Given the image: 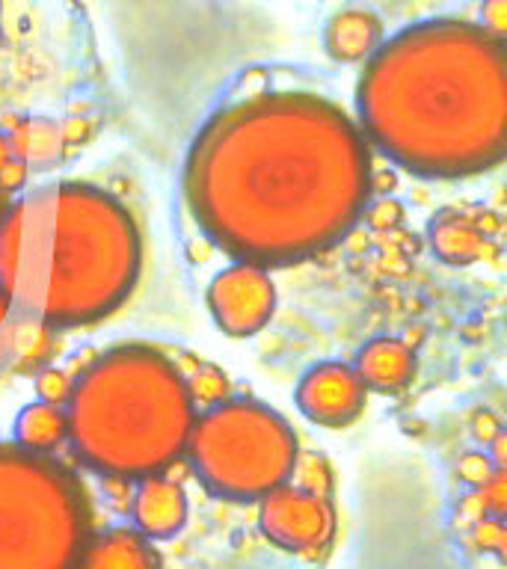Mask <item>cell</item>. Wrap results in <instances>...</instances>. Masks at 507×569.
Here are the masks:
<instances>
[{
  "label": "cell",
  "mask_w": 507,
  "mask_h": 569,
  "mask_svg": "<svg viewBox=\"0 0 507 569\" xmlns=\"http://www.w3.org/2000/svg\"><path fill=\"white\" fill-rule=\"evenodd\" d=\"M80 569H160V560L146 533L113 528L98 537L92 533L80 558Z\"/></svg>",
  "instance_id": "8fae6325"
},
{
  "label": "cell",
  "mask_w": 507,
  "mask_h": 569,
  "mask_svg": "<svg viewBox=\"0 0 507 569\" xmlns=\"http://www.w3.org/2000/svg\"><path fill=\"white\" fill-rule=\"evenodd\" d=\"M16 436L21 448L39 453H53L66 439V412L53 403H33L18 418Z\"/></svg>",
  "instance_id": "5bb4252c"
},
{
  "label": "cell",
  "mask_w": 507,
  "mask_h": 569,
  "mask_svg": "<svg viewBox=\"0 0 507 569\" xmlns=\"http://www.w3.org/2000/svg\"><path fill=\"white\" fill-rule=\"evenodd\" d=\"M66 439L89 469L113 478H151L187 451L193 391L167 356L116 347L71 386Z\"/></svg>",
  "instance_id": "277c9868"
},
{
  "label": "cell",
  "mask_w": 507,
  "mask_h": 569,
  "mask_svg": "<svg viewBox=\"0 0 507 569\" xmlns=\"http://www.w3.org/2000/svg\"><path fill=\"white\" fill-rule=\"evenodd\" d=\"M377 36H380V27L371 16L365 12H345L341 18L332 21L329 27V51L341 57V60H359L365 53L374 51L377 44Z\"/></svg>",
  "instance_id": "9a60e30c"
},
{
  "label": "cell",
  "mask_w": 507,
  "mask_h": 569,
  "mask_svg": "<svg viewBox=\"0 0 507 569\" xmlns=\"http://www.w3.org/2000/svg\"><path fill=\"white\" fill-rule=\"evenodd\" d=\"M44 332L48 327L18 315L12 302L0 293V377L42 359V350L48 345Z\"/></svg>",
  "instance_id": "7c38bea8"
},
{
  "label": "cell",
  "mask_w": 507,
  "mask_h": 569,
  "mask_svg": "<svg viewBox=\"0 0 507 569\" xmlns=\"http://www.w3.org/2000/svg\"><path fill=\"white\" fill-rule=\"evenodd\" d=\"M356 373L362 377L365 386H374V389H400L412 377V353L398 341H374L362 350Z\"/></svg>",
  "instance_id": "4fadbf2b"
},
{
  "label": "cell",
  "mask_w": 507,
  "mask_h": 569,
  "mask_svg": "<svg viewBox=\"0 0 507 569\" xmlns=\"http://www.w3.org/2000/svg\"><path fill=\"white\" fill-rule=\"evenodd\" d=\"M185 196L202 231L243 264H294L345 238L371 196V154L341 107L258 92L208 119Z\"/></svg>",
  "instance_id": "6da1fadb"
},
{
  "label": "cell",
  "mask_w": 507,
  "mask_h": 569,
  "mask_svg": "<svg viewBox=\"0 0 507 569\" xmlns=\"http://www.w3.org/2000/svg\"><path fill=\"white\" fill-rule=\"evenodd\" d=\"M92 505L53 453L0 445V569H80Z\"/></svg>",
  "instance_id": "5b68a950"
},
{
  "label": "cell",
  "mask_w": 507,
  "mask_h": 569,
  "mask_svg": "<svg viewBox=\"0 0 507 569\" xmlns=\"http://www.w3.org/2000/svg\"><path fill=\"white\" fill-rule=\"evenodd\" d=\"M140 273V234L113 196L51 184L0 217V293L48 329L105 318Z\"/></svg>",
  "instance_id": "3957f363"
},
{
  "label": "cell",
  "mask_w": 507,
  "mask_h": 569,
  "mask_svg": "<svg viewBox=\"0 0 507 569\" xmlns=\"http://www.w3.org/2000/svg\"><path fill=\"white\" fill-rule=\"evenodd\" d=\"M365 133L398 167L466 178L507 151L501 36L469 21H425L374 48L359 80Z\"/></svg>",
  "instance_id": "7a4b0ae2"
},
{
  "label": "cell",
  "mask_w": 507,
  "mask_h": 569,
  "mask_svg": "<svg viewBox=\"0 0 507 569\" xmlns=\"http://www.w3.org/2000/svg\"><path fill=\"white\" fill-rule=\"evenodd\" d=\"M261 528L276 546L288 551H318L329 546L336 531V513L318 489L276 487L261 498Z\"/></svg>",
  "instance_id": "52a82bcc"
},
{
  "label": "cell",
  "mask_w": 507,
  "mask_h": 569,
  "mask_svg": "<svg viewBox=\"0 0 507 569\" xmlns=\"http://www.w3.org/2000/svg\"><path fill=\"white\" fill-rule=\"evenodd\" d=\"M187 453L211 492L235 501L265 498L297 469V439L274 409L231 400L196 418Z\"/></svg>",
  "instance_id": "8992f818"
},
{
  "label": "cell",
  "mask_w": 507,
  "mask_h": 569,
  "mask_svg": "<svg viewBox=\"0 0 507 569\" xmlns=\"http://www.w3.org/2000/svg\"><path fill=\"white\" fill-rule=\"evenodd\" d=\"M217 323L231 336H252L274 311V284L256 264H238L217 276L208 293Z\"/></svg>",
  "instance_id": "ba28073f"
},
{
  "label": "cell",
  "mask_w": 507,
  "mask_h": 569,
  "mask_svg": "<svg viewBox=\"0 0 507 569\" xmlns=\"http://www.w3.org/2000/svg\"><path fill=\"white\" fill-rule=\"evenodd\" d=\"M3 211H7V199H3V187H0V217H3Z\"/></svg>",
  "instance_id": "2e32d148"
},
{
  "label": "cell",
  "mask_w": 507,
  "mask_h": 569,
  "mask_svg": "<svg viewBox=\"0 0 507 569\" xmlns=\"http://www.w3.org/2000/svg\"><path fill=\"white\" fill-rule=\"evenodd\" d=\"M133 519L140 533H146L149 540L172 537L187 519L185 489L160 475L142 478L140 492L133 498Z\"/></svg>",
  "instance_id": "30bf717a"
},
{
  "label": "cell",
  "mask_w": 507,
  "mask_h": 569,
  "mask_svg": "<svg viewBox=\"0 0 507 569\" xmlns=\"http://www.w3.org/2000/svg\"><path fill=\"white\" fill-rule=\"evenodd\" d=\"M297 403L311 421L327 427H341L362 412L365 382L354 368L345 365H318L302 377L297 389Z\"/></svg>",
  "instance_id": "9c48e42d"
}]
</instances>
